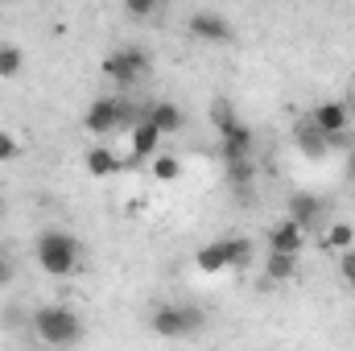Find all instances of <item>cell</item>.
I'll return each mask as SVG.
<instances>
[{
  "label": "cell",
  "instance_id": "9a60e30c",
  "mask_svg": "<svg viewBox=\"0 0 355 351\" xmlns=\"http://www.w3.org/2000/svg\"><path fill=\"white\" fill-rule=\"evenodd\" d=\"M194 268L207 273V277L227 273V268H232V264H227V240H211V244H202V248L194 252Z\"/></svg>",
  "mask_w": 355,
  "mask_h": 351
},
{
  "label": "cell",
  "instance_id": "30bf717a",
  "mask_svg": "<svg viewBox=\"0 0 355 351\" xmlns=\"http://www.w3.org/2000/svg\"><path fill=\"white\" fill-rule=\"evenodd\" d=\"M327 137H335V132H347L352 128V108L343 103V99H327V103H314L310 112H306Z\"/></svg>",
  "mask_w": 355,
  "mask_h": 351
},
{
  "label": "cell",
  "instance_id": "603a6c76",
  "mask_svg": "<svg viewBox=\"0 0 355 351\" xmlns=\"http://www.w3.org/2000/svg\"><path fill=\"white\" fill-rule=\"evenodd\" d=\"M157 8H162V0H124V12H128L132 21H153Z\"/></svg>",
  "mask_w": 355,
  "mask_h": 351
},
{
  "label": "cell",
  "instance_id": "6da1fadb",
  "mask_svg": "<svg viewBox=\"0 0 355 351\" xmlns=\"http://www.w3.org/2000/svg\"><path fill=\"white\" fill-rule=\"evenodd\" d=\"M33 257H37V268L46 277H71V273H79L83 244H79V236H71L62 228H46L33 244Z\"/></svg>",
  "mask_w": 355,
  "mask_h": 351
},
{
  "label": "cell",
  "instance_id": "4fadbf2b",
  "mask_svg": "<svg viewBox=\"0 0 355 351\" xmlns=\"http://www.w3.org/2000/svg\"><path fill=\"white\" fill-rule=\"evenodd\" d=\"M145 116L162 128V137H174L186 128V112L178 108L174 99H153V103H145Z\"/></svg>",
  "mask_w": 355,
  "mask_h": 351
},
{
  "label": "cell",
  "instance_id": "3957f363",
  "mask_svg": "<svg viewBox=\"0 0 355 351\" xmlns=\"http://www.w3.org/2000/svg\"><path fill=\"white\" fill-rule=\"evenodd\" d=\"M29 327H33V335H37L42 343H50V348H71V343L83 339V318H79V310H71V306H62V302L37 306V310L29 314Z\"/></svg>",
  "mask_w": 355,
  "mask_h": 351
},
{
  "label": "cell",
  "instance_id": "4316f807",
  "mask_svg": "<svg viewBox=\"0 0 355 351\" xmlns=\"http://www.w3.org/2000/svg\"><path fill=\"white\" fill-rule=\"evenodd\" d=\"M347 178H355V145L347 149Z\"/></svg>",
  "mask_w": 355,
  "mask_h": 351
},
{
  "label": "cell",
  "instance_id": "7402d4cb",
  "mask_svg": "<svg viewBox=\"0 0 355 351\" xmlns=\"http://www.w3.org/2000/svg\"><path fill=\"white\" fill-rule=\"evenodd\" d=\"M252 252H257V244H252L248 236L227 240V264H232V268H240V273H244V268L252 264Z\"/></svg>",
  "mask_w": 355,
  "mask_h": 351
},
{
  "label": "cell",
  "instance_id": "ba28073f",
  "mask_svg": "<svg viewBox=\"0 0 355 351\" xmlns=\"http://www.w3.org/2000/svg\"><path fill=\"white\" fill-rule=\"evenodd\" d=\"M236 157H257V132L244 120H236L227 132H219V162H236Z\"/></svg>",
  "mask_w": 355,
  "mask_h": 351
},
{
  "label": "cell",
  "instance_id": "ffe728a7",
  "mask_svg": "<svg viewBox=\"0 0 355 351\" xmlns=\"http://www.w3.org/2000/svg\"><path fill=\"white\" fill-rule=\"evenodd\" d=\"M352 244H355V228L347 219H331L327 223V236H322V248L339 252V248H352Z\"/></svg>",
  "mask_w": 355,
  "mask_h": 351
},
{
  "label": "cell",
  "instance_id": "5bb4252c",
  "mask_svg": "<svg viewBox=\"0 0 355 351\" xmlns=\"http://www.w3.org/2000/svg\"><path fill=\"white\" fill-rule=\"evenodd\" d=\"M83 166H87L91 178H116L124 170V162H120V153L112 145H91L87 153H83Z\"/></svg>",
  "mask_w": 355,
  "mask_h": 351
},
{
  "label": "cell",
  "instance_id": "7a4b0ae2",
  "mask_svg": "<svg viewBox=\"0 0 355 351\" xmlns=\"http://www.w3.org/2000/svg\"><path fill=\"white\" fill-rule=\"evenodd\" d=\"M141 103H132L128 99V91H116V95H99L95 103L87 108V116H83V128H87L91 137H112V132H120V128H132L137 120H141Z\"/></svg>",
  "mask_w": 355,
  "mask_h": 351
},
{
  "label": "cell",
  "instance_id": "9c48e42d",
  "mask_svg": "<svg viewBox=\"0 0 355 351\" xmlns=\"http://www.w3.org/2000/svg\"><path fill=\"white\" fill-rule=\"evenodd\" d=\"M293 145H297V153L310 157V162H322L327 153H335V149H331V137H327L310 116H302V120L293 124Z\"/></svg>",
  "mask_w": 355,
  "mask_h": 351
},
{
  "label": "cell",
  "instance_id": "484cf974",
  "mask_svg": "<svg viewBox=\"0 0 355 351\" xmlns=\"http://www.w3.org/2000/svg\"><path fill=\"white\" fill-rule=\"evenodd\" d=\"M8 273H12V264H8V257H4V248H0V285L8 281Z\"/></svg>",
  "mask_w": 355,
  "mask_h": 351
},
{
  "label": "cell",
  "instance_id": "2e32d148",
  "mask_svg": "<svg viewBox=\"0 0 355 351\" xmlns=\"http://www.w3.org/2000/svg\"><path fill=\"white\" fill-rule=\"evenodd\" d=\"M293 277H297V257L268 248L265 252V281L268 285H285V281H293Z\"/></svg>",
  "mask_w": 355,
  "mask_h": 351
},
{
  "label": "cell",
  "instance_id": "8992f818",
  "mask_svg": "<svg viewBox=\"0 0 355 351\" xmlns=\"http://www.w3.org/2000/svg\"><path fill=\"white\" fill-rule=\"evenodd\" d=\"M186 29H190V37H198V42H207V46H232V42H236V25H232L223 12H215V8L190 12V17H186Z\"/></svg>",
  "mask_w": 355,
  "mask_h": 351
},
{
  "label": "cell",
  "instance_id": "e0dca14e",
  "mask_svg": "<svg viewBox=\"0 0 355 351\" xmlns=\"http://www.w3.org/2000/svg\"><path fill=\"white\" fill-rule=\"evenodd\" d=\"M149 174H153V182L170 186V182L182 178V157H178V153H166V149H157V153L149 157Z\"/></svg>",
  "mask_w": 355,
  "mask_h": 351
},
{
  "label": "cell",
  "instance_id": "8fae6325",
  "mask_svg": "<svg viewBox=\"0 0 355 351\" xmlns=\"http://www.w3.org/2000/svg\"><path fill=\"white\" fill-rule=\"evenodd\" d=\"M306 240H310V232H306L297 219H289V215L268 228V248H277V252H293V257H297V252L306 248Z\"/></svg>",
  "mask_w": 355,
  "mask_h": 351
},
{
  "label": "cell",
  "instance_id": "5b68a950",
  "mask_svg": "<svg viewBox=\"0 0 355 351\" xmlns=\"http://www.w3.org/2000/svg\"><path fill=\"white\" fill-rule=\"evenodd\" d=\"M149 327H153V335H162V339H190V335H198L202 331V314L194 310V306H157L153 310V318H149Z\"/></svg>",
  "mask_w": 355,
  "mask_h": 351
},
{
  "label": "cell",
  "instance_id": "ac0fdd59",
  "mask_svg": "<svg viewBox=\"0 0 355 351\" xmlns=\"http://www.w3.org/2000/svg\"><path fill=\"white\" fill-rule=\"evenodd\" d=\"M207 120H211L215 132H227V128L240 120V112H236V103H232L227 95H215V99L207 103Z\"/></svg>",
  "mask_w": 355,
  "mask_h": 351
},
{
  "label": "cell",
  "instance_id": "d4e9b609",
  "mask_svg": "<svg viewBox=\"0 0 355 351\" xmlns=\"http://www.w3.org/2000/svg\"><path fill=\"white\" fill-rule=\"evenodd\" d=\"M17 157H21V141H17L8 128H0V166H4V162H17Z\"/></svg>",
  "mask_w": 355,
  "mask_h": 351
},
{
  "label": "cell",
  "instance_id": "44dd1931",
  "mask_svg": "<svg viewBox=\"0 0 355 351\" xmlns=\"http://www.w3.org/2000/svg\"><path fill=\"white\" fill-rule=\"evenodd\" d=\"M223 166H227V186L248 190V186L257 182V162H252V157H236V162H223Z\"/></svg>",
  "mask_w": 355,
  "mask_h": 351
},
{
  "label": "cell",
  "instance_id": "d6986e66",
  "mask_svg": "<svg viewBox=\"0 0 355 351\" xmlns=\"http://www.w3.org/2000/svg\"><path fill=\"white\" fill-rule=\"evenodd\" d=\"M21 71H25V50H21V46H12V42H0V79H4V83H12Z\"/></svg>",
  "mask_w": 355,
  "mask_h": 351
},
{
  "label": "cell",
  "instance_id": "7c38bea8",
  "mask_svg": "<svg viewBox=\"0 0 355 351\" xmlns=\"http://www.w3.org/2000/svg\"><path fill=\"white\" fill-rule=\"evenodd\" d=\"M128 145H132V157H137V162H149V157L162 149V128L141 112V120L128 128Z\"/></svg>",
  "mask_w": 355,
  "mask_h": 351
},
{
  "label": "cell",
  "instance_id": "52a82bcc",
  "mask_svg": "<svg viewBox=\"0 0 355 351\" xmlns=\"http://www.w3.org/2000/svg\"><path fill=\"white\" fill-rule=\"evenodd\" d=\"M289 219H297L306 232H314V228H322L327 223V203H322V194H314V190H293L289 194V211H285Z\"/></svg>",
  "mask_w": 355,
  "mask_h": 351
},
{
  "label": "cell",
  "instance_id": "277c9868",
  "mask_svg": "<svg viewBox=\"0 0 355 351\" xmlns=\"http://www.w3.org/2000/svg\"><path fill=\"white\" fill-rule=\"evenodd\" d=\"M99 71H103V79H107L116 91H132L149 71H153V62H149V50L124 46V50H112V54L99 62Z\"/></svg>",
  "mask_w": 355,
  "mask_h": 351
},
{
  "label": "cell",
  "instance_id": "cb8c5ba5",
  "mask_svg": "<svg viewBox=\"0 0 355 351\" xmlns=\"http://www.w3.org/2000/svg\"><path fill=\"white\" fill-rule=\"evenodd\" d=\"M339 277H343L347 289H355V244L352 248H339Z\"/></svg>",
  "mask_w": 355,
  "mask_h": 351
}]
</instances>
